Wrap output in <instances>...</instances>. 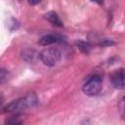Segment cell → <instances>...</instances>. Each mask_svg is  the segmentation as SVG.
<instances>
[{
	"label": "cell",
	"mask_w": 125,
	"mask_h": 125,
	"mask_svg": "<svg viewBox=\"0 0 125 125\" xmlns=\"http://www.w3.org/2000/svg\"><path fill=\"white\" fill-rule=\"evenodd\" d=\"M77 45H78L79 49H80L82 52L86 53V54L89 52V50H90V48H91V45H90L88 42H84V41H79V42H77Z\"/></svg>",
	"instance_id": "obj_8"
},
{
	"label": "cell",
	"mask_w": 125,
	"mask_h": 125,
	"mask_svg": "<svg viewBox=\"0 0 125 125\" xmlns=\"http://www.w3.org/2000/svg\"><path fill=\"white\" fill-rule=\"evenodd\" d=\"M102 86H103V80L101 76L98 74H94L91 77H89L84 83L83 92L87 96H91V97L96 96L101 92Z\"/></svg>",
	"instance_id": "obj_2"
},
{
	"label": "cell",
	"mask_w": 125,
	"mask_h": 125,
	"mask_svg": "<svg viewBox=\"0 0 125 125\" xmlns=\"http://www.w3.org/2000/svg\"><path fill=\"white\" fill-rule=\"evenodd\" d=\"M111 84L114 88L123 90L125 89V69L120 68L115 70L110 76Z\"/></svg>",
	"instance_id": "obj_4"
},
{
	"label": "cell",
	"mask_w": 125,
	"mask_h": 125,
	"mask_svg": "<svg viewBox=\"0 0 125 125\" xmlns=\"http://www.w3.org/2000/svg\"><path fill=\"white\" fill-rule=\"evenodd\" d=\"M39 58H40L41 62L45 65H47V66H55L61 61L62 55H61V52L58 49L47 48V49H44L40 53Z\"/></svg>",
	"instance_id": "obj_3"
},
{
	"label": "cell",
	"mask_w": 125,
	"mask_h": 125,
	"mask_svg": "<svg viewBox=\"0 0 125 125\" xmlns=\"http://www.w3.org/2000/svg\"><path fill=\"white\" fill-rule=\"evenodd\" d=\"M23 118L21 114H13L5 120L4 125H22Z\"/></svg>",
	"instance_id": "obj_7"
},
{
	"label": "cell",
	"mask_w": 125,
	"mask_h": 125,
	"mask_svg": "<svg viewBox=\"0 0 125 125\" xmlns=\"http://www.w3.org/2000/svg\"><path fill=\"white\" fill-rule=\"evenodd\" d=\"M8 78V71H6V69L2 68L1 69V73H0V81L1 83H3L5 81V79Z\"/></svg>",
	"instance_id": "obj_9"
},
{
	"label": "cell",
	"mask_w": 125,
	"mask_h": 125,
	"mask_svg": "<svg viewBox=\"0 0 125 125\" xmlns=\"http://www.w3.org/2000/svg\"><path fill=\"white\" fill-rule=\"evenodd\" d=\"M62 36H60L58 34H47V35L41 37V39L39 40V43L43 46H48V45L62 42Z\"/></svg>",
	"instance_id": "obj_5"
},
{
	"label": "cell",
	"mask_w": 125,
	"mask_h": 125,
	"mask_svg": "<svg viewBox=\"0 0 125 125\" xmlns=\"http://www.w3.org/2000/svg\"><path fill=\"white\" fill-rule=\"evenodd\" d=\"M37 104V98L36 96L31 93L28 94L25 97L20 98L16 101L11 102L4 107V112L12 113V114H21L22 111H24L28 107H32Z\"/></svg>",
	"instance_id": "obj_1"
},
{
	"label": "cell",
	"mask_w": 125,
	"mask_h": 125,
	"mask_svg": "<svg viewBox=\"0 0 125 125\" xmlns=\"http://www.w3.org/2000/svg\"><path fill=\"white\" fill-rule=\"evenodd\" d=\"M45 19L47 21H49L52 24L56 25V26H59V27H62V22L60 19V17L58 16L57 13L51 11V12H48L47 14H45Z\"/></svg>",
	"instance_id": "obj_6"
}]
</instances>
